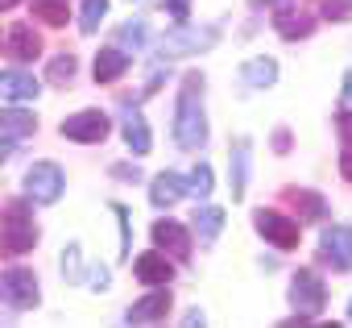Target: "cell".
Listing matches in <instances>:
<instances>
[{
    "mask_svg": "<svg viewBox=\"0 0 352 328\" xmlns=\"http://www.w3.org/2000/svg\"><path fill=\"white\" fill-rule=\"evenodd\" d=\"M174 141L183 150H199L208 141V116H204V75H187L174 108Z\"/></svg>",
    "mask_w": 352,
    "mask_h": 328,
    "instance_id": "cell-1",
    "label": "cell"
},
{
    "mask_svg": "<svg viewBox=\"0 0 352 328\" xmlns=\"http://www.w3.org/2000/svg\"><path fill=\"white\" fill-rule=\"evenodd\" d=\"M38 245V229H34V216L25 204H5L0 212V254H30Z\"/></svg>",
    "mask_w": 352,
    "mask_h": 328,
    "instance_id": "cell-2",
    "label": "cell"
},
{
    "mask_svg": "<svg viewBox=\"0 0 352 328\" xmlns=\"http://www.w3.org/2000/svg\"><path fill=\"white\" fill-rule=\"evenodd\" d=\"M216 38H220V30H216V25H204V30H199V25H183V21H179V30L162 38V46H157V59H183V54H199V50L216 46Z\"/></svg>",
    "mask_w": 352,
    "mask_h": 328,
    "instance_id": "cell-3",
    "label": "cell"
},
{
    "mask_svg": "<svg viewBox=\"0 0 352 328\" xmlns=\"http://www.w3.org/2000/svg\"><path fill=\"white\" fill-rule=\"evenodd\" d=\"M290 303L302 307L290 324H307L311 316H319L323 303H327V287H323V278H319L315 270H294V278H290Z\"/></svg>",
    "mask_w": 352,
    "mask_h": 328,
    "instance_id": "cell-4",
    "label": "cell"
},
{
    "mask_svg": "<svg viewBox=\"0 0 352 328\" xmlns=\"http://www.w3.org/2000/svg\"><path fill=\"white\" fill-rule=\"evenodd\" d=\"M67 187V175L58 162H34V167L25 171V196L34 204H54Z\"/></svg>",
    "mask_w": 352,
    "mask_h": 328,
    "instance_id": "cell-5",
    "label": "cell"
},
{
    "mask_svg": "<svg viewBox=\"0 0 352 328\" xmlns=\"http://www.w3.org/2000/svg\"><path fill=\"white\" fill-rule=\"evenodd\" d=\"M0 299H5L9 307H17V311H25V307H38V299H42V291H38V278H34V270H0Z\"/></svg>",
    "mask_w": 352,
    "mask_h": 328,
    "instance_id": "cell-6",
    "label": "cell"
},
{
    "mask_svg": "<svg viewBox=\"0 0 352 328\" xmlns=\"http://www.w3.org/2000/svg\"><path fill=\"white\" fill-rule=\"evenodd\" d=\"M108 129H112V121H108L100 108H83V112H75V116L63 121V137H71V141H79V145H96V141H104Z\"/></svg>",
    "mask_w": 352,
    "mask_h": 328,
    "instance_id": "cell-7",
    "label": "cell"
},
{
    "mask_svg": "<svg viewBox=\"0 0 352 328\" xmlns=\"http://www.w3.org/2000/svg\"><path fill=\"white\" fill-rule=\"evenodd\" d=\"M253 225H257V233H261L270 245H278V249H294V245H298V221H290V216H282V212H274V208H257V212H253Z\"/></svg>",
    "mask_w": 352,
    "mask_h": 328,
    "instance_id": "cell-8",
    "label": "cell"
},
{
    "mask_svg": "<svg viewBox=\"0 0 352 328\" xmlns=\"http://www.w3.org/2000/svg\"><path fill=\"white\" fill-rule=\"evenodd\" d=\"M319 258L336 270H352V225H331L319 237Z\"/></svg>",
    "mask_w": 352,
    "mask_h": 328,
    "instance_id": "cell-9",
    "label": "cell"
},
{
    "mask_svg": "<svg viewBox=\"0 0 352 328\" xmlns=\"http://www.w3.org/2000/svg\"><path fill=\"white\" fill-rule=\"evenodd\" d=\"M249 162H253V145H249V137H236L232 150H228V187H232V200H245Z\"/></svg>",
    "mask_w": 352,
    "mask_h": 328,
    "instance_id": "cell-10",
    "label": "cell"
},
{
    "mask_svg": "<svg viewBox=\"0 0 352 328\" xmlns=\"http://www.w3.org/2000/svg\"><path fill=\"white\" fill-rule=\"evenodd\" d=\"M133 274H137L145 287H166V283L174 278V266L166 262L162 249H149V254H141V258L133 262Z\"/></svg>",
    "mask_w": 352,
    "mask_h": 328,
    "instance_id": "cell-11",
    "label": "cell"
},
{
    "mask_svg": "<svg viewBox=\"0 0 352 328\" xmlns=\"http://www.w3.org/2000/svg\"><path fill=\"white\" fill-rule=\"evenodd\" d=\"M166 311H170V291L162 287V291H149L145 299H137L124 311V320L129 324H157V320H166Z\"/></svg>",
    "mask_w": 352,
    "mask_h": 328,
    "instance_id": "cell-12",
    "label": "cell"
},
{
    "mask_svg": "<svg viewBox=\"0 0 352 328\" xmlns=\"http://www.w3.org/2000/svg\"><path fill=\"white\" fill-rule=\"evenodd\" d=\"M153 241H157V249L166 254H174V258H187L191 254V233L179 225V221H153Z\"/></svg>",
    "mask_w": 352,
    "mask_h": 328,
    "instance_id": "cell-13",
    "label": "cell"
},
{
    "mask_svg": "<svg viewBox=\"0 0 352 328\" xmlns=\"http://www.w3.org/2000/svg\"><path fill=\"white\" fill-rule=\"evenodd\" d=\"M120 129H124V141H129L133 154H149V150H153V137H149V125H145L141 108L129 104V108L120 112Z\"/></svg>",
    "mask_w": 352,
    "mask_h": 328,
    "instance_id": "cell-14",
    "label": "cell"
},
{
    "mask_svg": "<svg viewBox=\"0 0 352 328\" xmlns=\"http://www.w3.org/2000/svg\"><path fill=\"white\" fill-rule=\"evenodd\" d=\"M5 50H9L17 63H34V59L42 54V38L34 34V25H25V21H21V25H13V30H9Z\"/></svg>",
    "mask_w": 352,
    "mask_h": 328,
    "instance_id": "cell-15",
    "label": "cell"
},
{
    "mask_svg": "<svg viewBox=\"0 0 352 328\" xmlns=\"http://www.w3.org/2000/svg\"><path fill=\"white\" fill-rule=\"evenodd\" d=\"M42 83L25 71H0V100H38Z\"/></svg>",
    "mask_w": 352,
    "mask_h": 328,
    "instance_id": "cell-16",
    "label": "cell"
},
{
    "mask_svg": "<svg viewBox=\"0 0 352 328\" xmlns=\"http://www.w3.org/2000/svg\"><path fill=\"white\" fill-rule=\"evenodd\" d=\"M183 192H187V179H183L179 171H162V175L153 179V187H149V200H153V208H170Z\"/></svg>",
    "mask_w": 352,
    "mask_h": 328,
    "instance_id": "cell-17",
    "label": "cell"
},
{
    "mask_svg": "<svg viewBox=\"0 0 352 328\" xmlns=\"http://www.w3.org/2000/svg\"><path fill=\"white\" fill-rule=\"evenodd\" d=\"M124 71H129V54L120 46H104L96 54V83H116Z\"/></svg>",
    "mask_w": 352,
    "mask_h": 328,
    "instance_id": "cell-18",
    "label": "cell"
},
{
    "mask_svg": "<svg viewBox=\"0 0 352 328\" xmlns=\"http://www.w3.org/2000/svg\"><path fill=\"white\" fill-rule=\"evenodd\" d=\"M274 25H278V34H282L286 42H298V38H307V34L315 30V17H311V13H298V9H278Z\"/></svg>",
    "mask_w": 352,
    "mask_h": 328,
    "instance_id": "cell-19",
    "label": "cell"
},
{
    "mask_svg": "<svg viewBox=\"0 0 352 328\" xmlns=\"http://www.w3.org/2000/svg\"><path fill=\"white\" fill-rule=\"evenodd\" d=\"M241 79H245V88H274L278 83V63L274 59H249L245 67H241Z\"/></svg>",
    "mask_w": 352,
    "mask_h": 328,
    "instance_id": "cell-20",
    "label": "cell"
},
{
    "mask_svg": "<svg viewBox=\"0 0 352 328\" xmlns=\"http://www.w3.org/2000/svg\"><path fill=\"white\" fill-rule=\"evenodd\" d=\"M0 129L9 137H30L38 129V116L30 108H0Z\"/></svg>",
    "mask_w": 352,
    "mask_h": 328,
    "instance_id": "cell-21",
    "label": "cell"
},
{
    "mask_svg": "<svg viewBox=\"0 0 352 328\" xmlns=\"http://www.w3.org/2000/svg\"><path fill=\"white\" fill-rule=\"evenodd\" d=\"M145 38H149V25H145V17H133V21H124V25L116 30V46H120L124 54H137V50L145 46Z\"/></svg>",
    "mask_w": 352,
    "mask_h": 328,
    "instance_id": "cell-22",
    "label": "cell"
},
{
    "mask_svg": "<svg viewBox=\"0 0 352 328\" xmlns=\"http://www.w3.org/2000/svg\"><path fill=\"white\" fill-rule=\"evenodd\" d=\"M220 229H224V208H216V204L195 208V233H199V241H216Z\"/></svg>",
    "mask_w": 352,
    "mask_h": 328,
    "instance_id": "cell-23",
    "label": "cell"
},
{
    "mask_svg": "<svg viewBox=\"0 0 352 328\" xmlns=\"http://www.w3.org/2000/svg\"><path fill=\"white\" fill-rule=\"evenodd\" d=\"M336 129H340V137H344V154H340V175H344V179H352V108L336 112Z\"/></svg>",
    "mask_w": 352,
    "mask_h": 328,
    "instance_id": "cell-24",
    "label": "cell"
},
{
    "mask_svg": "<svg viewBox=\"0 0 352 328\" xmlns=\"http://www.w3.org/2000/svg\"><path fill=\"white\" fill-rule=\"evenodd\" d=\"M212 187H216V175H212L208 162H199V167L191 171V179H187V192H191L195 200H208V196H212Z\"/></svg>",
    "mask_w": 352,
    "mask_h": 328,
    "instance_id": "cell-25",
    "label": "cell"
},
{
    "mask_svg": "<svg viewBox=\"0 0 352 328\" xmlns=\"http://www.w3.org/2000/svg\"><path fill=\"white\" fill-rule=\"evenodd\" d=\"M34 13H38L46 25L58 30V25H67V13H71V9H67V0H34Z\"/></svg>",
    "mask_w": 352,
    "mask_h": 328,
    "instance_id": "cell-26",
    "label": "cell"
},
{
    "mask_svg": "<svg viewBox=\"0 0 352 328\" xmlns=\"http://www.w3.org/2000/svg\"><path fill=\"white\" fill-rule=\"evenodd\" d=\"M104 17H108V0H83V13H79V30H83V34H96Z\"/></svg>",
    "mask_w": 352,
    "mask_h": 328,
    "instance_id": "cell-27",
    "label": "cell"
},
{
    "mask_svg": "<svg viewBox=\"0 0 352 328\" xmlns=\"http://www.w3.org/2000/svg\"><path fill=\"white\" fill-rule=\"evenodd\" d=\"M75 67H79V63H75L71 54H58V59H54V63L46 67V75H50V83H58V88H63V83H71Z\"/></svg>",
    "mask_w": 352,
    "mask_h": 328,
    "instance_id": "cell-28",
    "label": "cell"
},
{
    "mask_svg": "<svg viewBox=\"0 0 352 328\" xmlns=\"http://www.w3.org/2000/svg\"><path fill=\"white\" fill-rule=\"evenodd\" d=\"M298 204H302V216L307 221H323V212H327L323 196H315V192H298Z\"/></svg>",
    "mask_w": 352,
    "mask_h": 328,
    "instance_id": "cell-29",
    "label": "cell"
},
{
    "mask_svg": "<svg viewBox=\"0 0 352 328\" xmlns=\"http://www.w3.org/2000/svg\"><path fill=\"white\" fill-rule=\"evenodd\" d=\"M112 212H116V221H120V254L129 258V254H133V229H129V208H124V204H112Z\"/></svg>",
    "mask_w": 352,
    "mask_h": 328,
    "instance_id": "cell-30",
    "label": "cell"
},
{
    "mask_svg": "<svg viewBox=\"0 0 352 328\" xmlns=\"http://www.w3.org/2000/svg\"><path fill=\"white\" fill-rule=\"evenodd\" d=\"M63 270H67V278H71V283H79V278H83V274H79V270H83L79 245H67V254H63Z\"/></svg>",
    "mask_w": 352,
    "mask_h": 328,
    "instance_id": "cell-31",
    "label": "cell"
},
{
    "mask_svg": "<svg viewBox=\"0 0 352 328\" xmlns=\"http://www.w3.org/2000/svg\"><path fill=\"white\" fill-rule=\"evenodd\" d=\"M352 0H327V9H323V17H336V21H344V17H352Z\"/></svg>",
    "mask_w": 352,
    "mask_h": 328,
    "instance_id": "cell-32",
    "label": "cell"
},
{
    "mask_svg": "<svg viewBox=\"0 0 352 328\" xmlns=\"http://www.w3.org/2000/svg\"><path fill=\"white\" fill-rule=\"evenodd\" d=\"M112 179H120V183H137L141 171H137V167H124V162H116V167H112Z\"/></svg>",
    "mask_w": 352,
    "mask_h": 328,
    "instance_id": "cell-33",
    "label": "cell"
},
{
    "mask_svg": "<svg viewBox=\"0 0 352 328\" xmlns=\"http://www.w3.org/2000/svg\"><path fill=\"white\" fill-rule=\"evenodd\" d=\"M166 9H170V17H174V21H187L191 0H166Z\"/></svg>",
    "mask_w": 352,
    "mask_h": 328,
    "instance_id": "cell-34",
    "label": "cell"
},
{
    "mask_svg": "<svg viewBox=\"0 0 352 328\" xmlns=\"http://www.w3.org/2000/svg\"><path fill=\"white\" fill-rule=\"evenodd\" d=\"M274 150H278V154H286V150H290V133H286V129H278V133H274Z\"/></svg>",
    "mask_w": 352,
    "mask_h": 328,
    "instance_id": "cell-35",
    "label": "cell"
},
{
    "mask_svg": "<svg viewBox=\"0 0 352 328\" xmlns=\"http://www.w3.org/2000/svg\"><path fill=\"white\" fill-rule=\"evenodd\" d=\"M9 154H13V141L5 137V129H0V167H5V162H9Z\"/></svg>",
    "mask_w": 352,
    "mask_h": 328,
    "instance_id": "cell-36",
    "label": "cell"
},
{
    "mask_svg": "<svg viewBox=\"0 0 352 328\" xmlns=\"http://www.w3.org/2000/svg\"><path fill=\"white\" fill-rule=\"evenodd\" d=\"M344 108H352V71L344 75Z\"/></svg>",
    "mask_w": 352,
    "mask_h": 328,
    "instance_id": "cell-37",
    "label": "cell"
},
{
    "mask_svg": "<svg viewBox=\"0 0 352 328\" xmlns=\"http://www.w3.org/2000/svg\"><path fill=\"white\" fill-rule=\"evenodd\" d=\"M21 5V0H0V9H17Z\"/></svg>",
    "mask_w": 352,
    "mask_h": 328,
    "instance_id": "cell-38",
    "label": "cell"
},
{
    "mask_svg": "<svg viewBox=\"0 0 352 328\" xmlns=\"http://www.w3.org/2000/svg\"><path fill=\"white\" fill-rule=\"evenodd\" d=\"M348 320H352V299H348Z\"/></svg>",
    "mask_w": 352,
    "mask_h": 328,
    "instance_id": "cell-39",
    "label": "cell"
}]
</instances>
